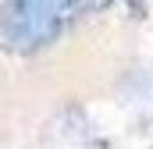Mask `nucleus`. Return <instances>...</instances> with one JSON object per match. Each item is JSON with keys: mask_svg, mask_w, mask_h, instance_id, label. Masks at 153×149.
Returning a JSON list of instances; mask_svg holds the SVG:
<instances>
[{"mask_svg": "<svg viewBox=\"0 0 153 149\" xmlns=\"http://www.w3.org/2000/svg\"><path fill=\"white\" fill-rule=\"evenodd\" d=\"M111 0H4L0 4V46L32 53L53 43L75 18L103 11Z\"/></svg>", "mask_w": 153, "mask_h": 149, "instance_id": "f257e3e1", "label": "nucleus"}]
</instances>
